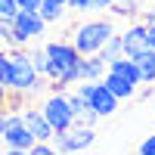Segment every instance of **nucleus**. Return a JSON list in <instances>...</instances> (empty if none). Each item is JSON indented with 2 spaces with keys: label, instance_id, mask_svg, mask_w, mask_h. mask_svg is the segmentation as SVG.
<instances>
[{
  "label": "nucleus",
  "instance_id": "nucleus-15",
  "mask_svg": "<svg viewBox=\"0 0 155 155\" xmlns=\"http://www.w3.org/2000/svg\"><path fill=\"white\" fill-rule=\"evenodd\" d=\"M109 71L121 74V78H127V81H134V84H140V71H137V62H134L130 56H118V59H112V62H109Z\"/></svg>",
  "mask_w": 155,
  "mask_h": 155
},
{
  "label": "nucleus",
  "instance_id": "nucleus-26",
  "mask_svg": "<svg viewBox=\"0 0 155 155\" xmlns=\"http://www.w3.org/2000/svg\"><path fill=\"white\" fill-rule=\"evenodd\" d=\"M112 3H115V0H93V9H96V12H109Z\"/></svg>",
  "mask_w": 155,
  "mask_h": 155
},
{
  "label": "nucleus",
  "instance_id": "nucleus-4",
  "mask_svg": "<svg viewBox=\"0 0 155 155\" xmlns=\"http://www.w3.org/2000/svg\"><path fill=\"white\" fill-rule=\"evenodd\" d=\"M74 90L84 96L87 109H93L99 118H109V115H115V112H118V106H121V99L115 96L102 81H78Z\"/></svg>",
  "mask_w": 155,
  "mask_h": 155
},
{
  "label": "nucleus",
  "instance_id": "nucleus-24",
  "mask_svg": "<svg viewBox=\"0 0 155 155\" xmlns=\"http://www.w3.org/2000/svg\"><path fill=\"white\" fill-rule=\"evenodd\" d=\"M9 93H12V90L3 84V81H0V109H3L6 112V102H9Z\"/></svg>",
  "mask_w": 155,
  "mask_h": 155
},
{
  "label": "nucleus",
  "instance_id": "nucleus-5",
  "mask_svg": "<svg viewBox=\"0 0 155 155\" xmlns=\"http://www.w3.org/2000/svg\"><path fill=\"white\" fill-rule=\"evenodd\" d=\"M96 143V127L90 124H71L65 130H56L53 134V149L56 152H81V149H90Z\"/></svg>",
  "mask_w": 155,
  "mask_h": 155
},
{
  "label": "nucleus",
  "instance_id": "nucleus-9",
  "mask_svg": "<svg viewBox=\"0 0 155 155\" xmlns=\"http://www.w3.org/2000/svg\"><path fill=\"white\" fill-rule=\"evenodd\" d=\"M121 50H124V56H140V53H146L149 47V25L143 22H134V25H127V28L121 31Z\"/></svg>",
  "mask_w": 155,
  "mask_h": 155
},
{
  "label": "nucleus",
  "instance_id": "nucleus-23",
  "mask_svg": "<svg viewBox=\"0 0 155 155\" xmlns=\"http://www.w3.org/2000/svg\"><path fill=\"white\" fill-rule=\"evenodd\" d=\"M140 22L152 28V25H155V6H149V9H140Z\"/></svg>",
  "mask_w": 155,
  "mask_h": 155
},
{
  "label": "nucleus",
  "instance_id": "nucleus-25",
  "mask_svg": "<svg viewBox=\"0 0 155 155\" xmlns=\"http://www.w3.org/2000/svg\"><path fill=\"white\" fill-rule=\"evenodd\" d=\"M16 3H19V9H41V0H16Z\"/></svg>",
  "mask_w": 155,
  "mask_h": 155
},
{
  "label": "nucleus",
  "instance_id": "nucleus-1",
  "mask_svg": "<svg viewBox=\"0 0 155 155\" xmlns=\"http://www.w3.org/2000/svg\"><path fill=\"white\" fill-rule=\"evenodd\" d=\"M6 87L12 90V93H22V96H41L47 90V78L34 71L28 50H22V47L9 50V78H6Z\"/></svg>",
  "mask_w": 155,
  "mask_h": 155
},
{
  "label": "nucleus",
  "instance_id": "nucleus-22",
  "mask_svg": "<svg viewBox=\"0 0 155 155\" xmlns=\"http://www.w3.org/2000/svg\"><path fill=\"white\" fill-rule=\"evenodd\" d=\"M140 152L143 155H155V134H149L143 143H140Z\"/></svg>",
  "mask_w": 155,
  "mask_h": 155
},
{
  "label": "nucleus",
  "instance_id": "nucleus-7",
  "mask_svg": "<svg viewBox=\"0 0 155 155\" xmlns=\"http://www.w3.org/2000/svg\"><path fill=\"white\" fill-rule=\"evenodd\" d=\"M41 112H44V118L50 121V127H53V130H65V127L74 124V115H71V109H68L65 90H53L50 96H44Z\"/></svg>",
  "mask_w": 155,
  "mask_h": 155
},
{
  "label": "nucleus",
  "instance_id": "nucleus-12",
  "mask_svg": "<svg viewBox=\"0 0 155 155\" xmlns=\"http://www.w3.org/2000/svg\"><path fill=\"white\" fill-rule=\"evenodd\" d=\"M106 71H109V62L102 59L99 53L81 56V81H102Z\"/></svg>",
  "mask_w": 155,
  "mask_h": 155
},
{
  "label": "nucleus",
  "instance_id": "nucleus-28",
  "mask_svg": "<svg viewBox=\"0 0 155 155\" xmlns=\"http://www.w3.org/2000/svg\"><path fill=\"white\" fill-rule=\"evenodd\" d=\"M149 47L155 50V25H152V28H149Z\"/></svg>",
  "mask_w": 155,
  "mask_h": 155
},
{
  "label": "nucleus",
  "instance_id": "nucleus-14",
  "mask_svg": "<svg viewBox=\"0 0 155 155\" xmlns=\"http://www.w3.org/2000/svg\"><path fill=\"white\" fill-rule=\"evenodd\" d=\"M37 12L44 16L47 25H53V22H62V19H65L68 6H65V0H41V9H37Z\"/></svg>",
  "mask_w": 155,
  "mask_h": 155
},
{
  "label": "nucleus",
  "instance_id": "nucleus-2",
  "mask_svg": "<svg viewBox=\"0 0 155 155\" xmlns=\"http://www.w3.org/2000/svg\"><path fill=\"white\" fill-rule=\"evenodd\" d=\"M112 34H118L115 22L106 19V16H96V19H84V22L71 31L68 41L74 44V50H78L81 56H90V53H99L102 44H106Z\"/></svg>",
  "mask_w": 155,
  "mask_h": 155
},
{
  "label": "nucleus",
  "instance_id": "nucleus-10",
  "mask_svg": "<svg viewBox=\"0 0 155 155\" xmlns=\"http://www.w3.org/2000/svg\"><path fill=\"white\" fill-rule=\"evenodd\" d=\"M22 121L28 124V130H31V137L34 140H53V127H50V121L44 118V112H41V106H25L22 102Z\"/></svg>",
  "mask_w": 155,
  "mask_h": 155
},
{
  "label": "nucleus",
  "instance_id": "nucleus-11",
  "mask_svg": "<svg viewBox=\"0 0 155 155\" xmlns=\"http://www.w3.org/2000/svg\"><path fill=\"white\" fill-rule=\"evenodd\" d=\"M102 84H106V87H109V90H112V93L118 96L121 102H124V99H130V96H137V87H140V84L127 81V78L115 74V71H106V74H102Z\"/></svg>",
  "mask_w": 155,
  "mask_h": 155
},
{
  "label": "nucleus",
  "instance_id": "nucleus-27",
  "mask_svg": "<svg viewBox=\"0 0 155 155\" xmlns=\"http://www.w3.org/2000/svg\"><path fill=\"white\" fill-rule=\"evenodd\" d=\"M3 127H6V112L0 109V137H3Z\"/></svg>",
  "mask_w": 155,
  "mask_h": 155
},
{
  "label": "nucleus",
  "instance_id": "nucleus-8",
  "mask_svg": "<svg viewBox=\"0 0 155 155\" xmlns=\"http://www.w3.org/2000/svg\"><path fill=\"white\" fill-rule=\"evenodd\" d=\"M3 146L12 152H28L34 146V137L28 130V124L22 121V112H6V127H3Z\"/></svg>",
  "mask_w": 155,
  "mask_h": 155
},
{
  "label": "nucleus",
  "instance_id": "nucleus-18",
  "mask_svg": "<svg viewBox=\"0 0 155 155\" xmlns=\"http://www.w3.org/2000/svg\"><path fill=\"white\" fill-rule=\"evenodd\" d=\"M99 56L106 59V62H112V59H118V56H124V50H121V34H112L106 44H102V50H99Z\"/></svg>",
  "mask_w": 155,
  "mask_h": 155
},
{
  "label": "nucleus",
  "instance_id": "nucleus-20",
  "mask_svg": "<svg viewBox=\"0 0 155 155\" xmlns=\"http://www.w3.org/2000/svg\"><path fill=\"white\" fill-rule=\"evenodd\" d=\"M65 6L71 12H93V0H68Z\"/></svg>",
  "mask_w": 155,
  "mask_h": 155
},
{
  "label": "nucleus",
  "instance_id": "nucleus-13",
  "mask_svg": "<svg viewBox=\"0 0 155 155\" xmlns=\"http://www.w3.org/2000/svg\"><path fill=\"white\" fill-rule=\"evenodd\" d=\"M137 71H140V84H155V50H146V53L134 56Z\"/></svg>",
  "mask_w": 155,
  "mask_h": 155
},
{
  "label": "nucleus",
  "instance_id": "nucleus-17",
  "mask_svg": "<svg viewBox=\"0 0 155 155\" xmlns=\"http://www.w3.org/2000/svg\"><path fill=\"white\" fill-rule=\"evenodd\" d=\"M112 16H121V19H137L140 16V3L137 0H115V3L109 6Z\"/></svg>",
  "mask_w": 155,
  "mask_h": 155
},
{
  "label": "nucleus",
  "instance_id": "nucleus-21",
  "mask_svg": "<svg viewBox=\"0 0 155 155\" xmlns=\"http://www.w3.org/2000/svg\"><path fill=\"white\" fill-rule=\"evenodd\" d=\"M16 12H19L16 0H0V16H16Z\"/></svg>",
  "mask_w": 155,
  "mask_h": 155
},
{
  "label": "nucleus",
  "instance_id": "nucleus-16",
  "mask_svg": "<svg viewBox=\"0 0 155 155\" xmlns=\"http://www.w3.org/2000/svg\"><path fill=\"white\" fill-rule=\"evenodd\" d=\"M31 65H34V71H37V74H44L47 81H56V74H59V71H56V65L50 62V56L44 53V47L31 53Z\"/></svg>",
  "mask_w": 155,
  "mask_h": 155
},
{
  "label": "nucleus",
  "instance_id": "nucleus-6",
  "mask_svg": "<svg viewBox=\"0 0 155 155\" xmlns=\"http://www.w3.org/2000/svg\"><path fill=\"white\" fill-rule=\"evenodd\" d=\"M12 25H16L12 47H25V44H31V41H37V37L47 34L44 16H41V12H34V9H19L16 16H12Z\"/></svg>",
  "mask_w": 155,
  "mask_h": 155
},
{
  "label": "nucleus",
  "instance_id": "nucleus-3",
  "mask_svg": "<svg viewBox=\"0 0 155 155\" xmlns=\"http://www.w3.org/2000/svg\"><path fill=\"white\" fill-rule=\"evenodd\" d=\"M44 53L50 56V62L56 65V81L62 87H71L81 81V53L74 50L71 41H47L44 44Z\"/></svg>",
  "mask_w": 155,
  "mask_h": 155
},
{
  "label": "nucleus",
  "instance_id": "nucleus-19",
  "mask_svg": "<svg viewBox=\"0 0 155 155\" xmlns=\"http://www.w3.org/2000/svg\"><path fill=\"white\" fill-rule=\"evenodd\" d=\"M12 34H16V25H12V16H0V41L12 47Z\"/></svg>",
  "mask_w": 155,
  "mask_h": 155
}]
</instances>
